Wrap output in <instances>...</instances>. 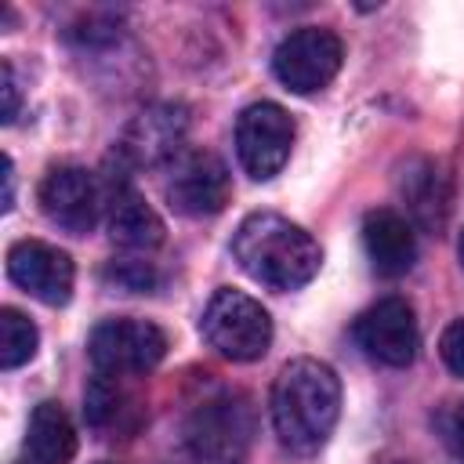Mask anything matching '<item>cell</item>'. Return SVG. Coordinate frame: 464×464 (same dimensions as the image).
<instances>
[{
	"mask_svg": "<svg viewBox=\"0 0 464 464\" xmlns=\"http://www.w3.org/2000/svg\"><path fill=\"white\" fill-rule=\"evenodd\" d=\"M232 257L239 268L268 290H297L319 272V243L283 214L254 210L232 236Z\"/></svg>",
	"mask_w": 464,
	"mask_h": 464,
	"instance_id": "7a4b0ae2",
	"label": "cell"
},
{
	"mask_svg": "<svg viewBox=\"0 0 464 464\" xmlns=\"http://www.w3.org/2000/svg\"><path fill=\"white\" fill-rule=\"evenodd\" d=\"M457 254H460V265H464V232H460V243H457Z\"/></svg>",
	"mask_w": 464,
	"mask_h": 464,
	"instance_id": "603a6c76",
	"label": "cell"
},
{
	"mask_svg": "<svg viewBox=\"0 0 464 464\" xmlns=\"http://www.w3.org/2000/svg\"><path fill=\"white\" fill-rule=\"evenodd\" d=\"M87 355L98 373L105 377H130L149 373L167 355V334L149 319H105L91 330Z\"/></svg>",
	"mask_w": 464,
	"mask_h": 464,
	"instance_id": "277c9868",
	"label": "cell"
},
{
	"mask_svg": "<svg viewBox=\"0 0 464 464\" xmlns=\"http://www.w3.org/2000/svg\"><path fill=\"white\" fill-rule=\"evenodd\" d=\"M105 283H112L116 290H127V294H149L160 276L149 261H112L105 268Z\"/></svg>",
	"mask_w": 464,
	"mask_h": 464,
	"instance_id": "ac0fdd59",
	"label": "cell"
},
{
	"mask_svg": "<svg viewBox=\"0 0 464 464\" xmlns=\"http://www.w3.org/2000/svg\"><path fill=\"white\" fill-rule=\"evenodd\" d=\"M225 464H239V460H225Z\"/></svg>",
	"mask_w": 464,
	"mask_h": 464,
	"instance_id": "cb8c5ba5",
	"label": "cell"
},
{
	"mask_svg": "<svg viewBox=\"0 0 464 464\" xmlns=\"http://www.w3.org/2000/svg\"><path fill=\"white\" fill-rule=\"evenodd\" d=\"M395 464H402V460H395Z\"/></svg>",
	"mask_w": 464,
	"mask_h": 464,
	"instance_id": "d4e9b609",
	"label": "cell"
},
{
	"mask_svg": "<svg viewBox=\"0 0 464 464\" xmlns=\"http://www.w3.org/2000/svg\"><path fill=\"white\" fill-rule=\"evenodd\" d=\"M344 58V44L334 29H319V25H304L297 33H290L276 54H272V69L279 76V83L294 94H315L323 91Z\"/></svg>",
	"mask_w": 464,
	"mask_h": 464,
	"instance_id": "5b68a950",
	"label": "cell"
},
{
	"mask_svg": "<svg viewBox=\"0 0 464 464\" xmlns=\"http://www.w3.org/2000/svg\"><path fill=\"white\" fill-rule=\"evenodd\" d=\"M294 145V120L276 102H254L236 120V156L254 181H268L283 170Z\"/></svg>",
	"mask_w": 464,
	"mask_h": 464,
	"instance_id": "8992f818",
	"label": "cell"
},
{
	"mask_svg": "<svg viewBox=\"0 0 464 464\" xmlns=\"http://www.w3.org/2000/svg\"><path fill=\"white\" fill-rule=\"evenodd\" d=\"M36 344H40V334L33 319H25L18 308H0V366L18 370L36 355Z\"/></svg>",
	"mask_w": 464,
	"mask_h": 464,
	"instance_id": "e0dca14e",
	"label": "cell"
},
{
	"mask_svg": "<svg viewBox=\"0 0 464 464\" xmlns=\"http://www.w3.org/2000/svg\"><path fill=\"white\" fill-rule=\"evenodd\" d=\"M25 464H29V460H25Z\"/></svg>",
	"mask_w": 464,
	"mask_h": 464,
	"instance_id": "484cf974",
	"label": "cell"
},
{
	"mask_svg": "<svg viewBox=\"0 0 464 464\" xmlns=\"http://www.w3.org/2000/svg\"><path fill=\"white\" fill-rule=\"evenodd\" d=\"M167 203L185 218H214L225 210L232 185L228 170L214 152H181L170 163V174L163 181Z\"/></svg>",
	"mask_w": 464,
	"mask_h": 464,
	"instance_id": "52a82bcc",
	"label": "cell"
},
{
	"mask_svg": "<svg viewBox=\"0 0 464 464\" xmlns=\"http://www.w3.org/2000/svg\"><path fill=\"white\" fill-rule=\"evenodd\" d=\"M199 334L218 355L232 362H254L272 344V319L261 308V301H254L250 294L236 286H221L203 308Z\"/></svg>",
	"mask_w": 464,
	"mask_h": 464,
	"instance_id": "3957f363",
	"label": "cell"
},
{
	"mask_svg": "<svg viewBox=\"0 0 464 464\" xmlns=\"http://www.w3.org/2000/svg\"><path fill=\"white\" fill-rule=\"evenodd\" d=\"M0 91H4V123H11L18 116V80H14L11 62H4V83H0Z\"/></svg>",
	"mask_w": 464,
	"mask_h": 464,
	"instance_id": "ffe728a7",
	"label": "cell"
},
{
	"mask_svg": "<svg viewBox=\"0 0 464 464\" xmlns=\"http://www.w3.org/2000/svg\"><path fill=\"white\" fill-rule=\"evenodd\" d=\"M446 439H450V446H453V453L464 460V402L450 413V424H446Z\"/></svg>",
	"mask_w": 464,
	"mask_h": 464,
	"instance_id": "44dd1931",
	"label": "cell"
},
{
	"mask_svg": "<svg viewBox=\"0 0 464 464\" xmlns=\"http://www.w3.org/2000/svg\"><path fill=\"white\" fill-rule=\"evenodd\" d=\"M439 355H442V362H446L457 377H464V319H453V323L442 330V337H439Z\"/></svg>",
	"mask_w": 464,
	"mask_h": 464,
	"instance_id": "d6986e66",
	"label": "cell"
},
{
	"mask_svg": "<svg viewBox=\"0 0 464 464\" xmlns=\"http://www.w3.org/2000/svg\"><path fill=\"white\" fill-rule=\"evenodd\" d=\"M362 246H366V257L373 265L377 276L384 279H399L413 268L417 261V236H413V225L381 207V210H370L362 218Z\"/></svg>",
	"mask_w": 464,
	"mask_h": 464,
	"instance_id": "4fadbf2b",
	"label": "cell"
},
{
	"mask_svg": "<svg viewBox=\"0 0 464 464\" xmlns=\"http://www.w3.org/2000/svg\"><path fill=\"white\" fill-rule=\"evenodd\" d=\"M105 207H109V236H112V243H120L127 250H152V246L163 243L160 214L138 196V188L130 185V174L123 167H120V178L109 185Z\"/></svg>",
	"mask_w": 464,
	"mask_h": 464,
	"instance_id": "5bb4252c",
	"label": "cell"
},
{
	"mask_svg": "<svg viewBox=\"0 0 464 464\" xmlns=\"http://www.w3.org/2000/svg\"><path fill=\"white\" fill-rule=\"evenodd\" d=\"M410 214L424 225V228H442L446 225V214H450V185H446V174L431 163V160H413L402 174V185H399Z\"/></svg>",
	"mask_w": 464,
	"mask_h": 464,
	"instance_id": "2e32d148",
	"label": "cell"
},
{
	"mask_svg": "<svg viewBox=\"0 0 464 464\" xmlns=\"http://www.w3.org/2000/svg\"><path fill=\"white\" fill-rule=\"evenodd\" d=\"M185 134H188V120L178 105H152L127 123V130L116 145V160L127 174L138 167L174 163L181 156Z\"/></svg>",
	"mask_w": 464,
	"mask_h": 464,
	"instance_id": "ba28073f",
	"label": "cell"
},
{
	"mask_svg": "<svg viewBox=\"0 0 464 464\" xmlns=\"http://www.w3.org/2000/svg\"><path fill=\"white\" fill-rule=\"evenodd\" d=\"M341 413V381L319 359H294L272 384V428L290 453H315Z\"/></svg>",
	"mask_w": 464,
	"mask_h": 464,
	"instance_id": "6da1fadb",
	"label": "cell"
},
{
	"mask_svg": "<svg viewBox=\"0 0 464 464\" xmlns=\"http://www.w3.org/2000/svg\"><path fill=\"white\" fill-rule=\"evenodd\" d=\"M250 431H254V420H250V410L243 399L236 395H221V399H207L196 406L185 435H188V446L214 460V464H225V460H236L243 453V446L250 442Z\"/></svg>",
	"mask_w": 464,
	"mask_h": 464,
	"instance_id": "7c38bea8",
	"label": "cell"
},
{
	"mask_svg": "<svg viewBox=\"0 0 464 464\" xmlns=\"http://www.w3.org/2000/svg\"><path fill=\"white\" fill-rule=\"evenodd\" d=\"M7 276L14 286L44 304H65L76 283L72 257L44 239H18L7 250Z\"/></svg>",
	"mask_w": 464,
	"mask_h": 464,
	"instance_id": "8fae6325",
	"label": "cell"
},
{
	"mask_svg": "<svg viewBox=\"0 0 464 464\" xmlns=\"http://www.w3.org/2000/svg\"><path fill=\"white\" fill-rule=\"evenodd\" d=\"M355 341L370 359H377L384 366H410L417 355V344H420L410 301L381 297L377 304H370L355 319Z\"/></svg>",
	"mask_w": 464,
	"mask_h": 464,
	"instance_id": "30bf717a",
	"label": "cell"
},
{
	"mask_svg": "<svg viewBox=\"0 0 464 464\" xmlns=\"http://www.w3.org/2000/svg\"><path fill=\"white\" fill-rule=\"evenodd\" d=\"M25 457L29 464H69L76 457V431L62 402L47 399L29 413Z\"/></svg>",
	"mask_w": 464,
	"mask_h": 464,
	"instance_id": "9a60e30c",
	"label": "cell"
},
{
	"mask_svg": "<svg viewBox=\"0 0 464 464\" xmlns=\"http://www.w3.org/2000/svg\"><path fill=\"white\" fill-rule=\"evenodd\" d=\"M14 203V163L4 160V210H11Z\"/></svg>",
	"mask_w": 464,
	"mask_h": 464,
	"instance_id": "7402d4cb",
	"label": "cell"
},
{
	"mask_svg": "<svg viewBox=\"0 0 464 464\" xmlns=\"http://www.w3.org/2000/svg\"><path fill=\"white\" fill-rule=\"evenodd\" d=\"M102 207L105 192L83 167H51L40 181V210L51 225L65 228L69 236H87L98 225Z\"/></svg>",
	"mask_w": 464,
	"mask_h": 464,
	"instance_id": "9c48e42d",
	"label": "cell"
}]
</instances>
